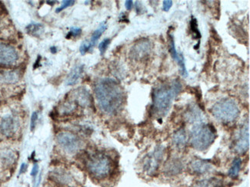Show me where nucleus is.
I'll use <instances>...</instances> for the list:
<instances>
[{
    "label": "nucleus",
    "instance_id": "1",
    "mask_svg": "<svg viewBox=\"0 0 250 187\" xmlns=\"http://www.w3.org/2000/svg\"><path fill=\"white\" fill-rule=\"evenodd\" d=\"M94 93L99 108L107 115H115L124 107V91L119 83L113 78L105 77L96 81Z\"/></svg>",
    "mask_w": 250,
    "mask_h": 187
},
{
    "label": "nucleus",
    "instance_id": "2",
    "mask_svg": "<svg viewBox=\"0 0 250 187\" xmlns=\"http://www.w3.org/2000/svg\"><path fill=\"white\" fill-rule=\"evenodd\" d=\"M182 89L181 83L178 80H174L169 84H163L155 88L152 95V109L156 115L160 117L167 115Z\"/></svg>",
    "mask_w": 250,
    "mask_h": 187
},
{
    "label": "nucleus",
    "instance_id": "3",
    "mask_svg": "<svg viewBox=\"0 0 250 187\" xmlns=\"http://www.w3.org/2000/svg\"><path fill=\"white\" fill-rule=\"evenodd\" d=\"M85 166L89 174L98 180L108 178L113 173L114 169L113 160L109 156L102 152L89 156Z\"/></svg>",
    "mask_w": 250,
    "mask_h": 187
},
{
    "label": "nucleus",
    "instance_id": "4",
    "mask_svg": "<svg viewBox=\"0 0 250 187\" xmlns=\"http://www.w3.org/2000/svg\"><path fill=\"white\" fill-rule=\"evenodd\" d=\"M216 128L205 123L194 125L191 131V144L194 149L205 151L216 140Z\"/></svg>",
    "mask_w": 250,
    "mask_h": 187
},
{
    "label": "nucleus",
    "instance_id": "5",
    "mask_svg": "<svg viewBox=\"0 0 250 187\" xmlns=\"http://www.w3.org/2000/svg\"><path fill=\"white\" fill-rule=\"evenodd\" d=\"M212 114L218 121L231 123L239 117L240 110L237 103L230 98H224L216 102L211 109Z\"/></svg>",
    "mask_w": 250,
    "mask_h": 187
},
{
    "label": "nucleus",
    "instance_id": "6",
    "mask_svg": "<svg viewBox=\"0 0 250 187\" xmlns=\"http://www.w3.org/2000/svg\"><path fill=\"white\" fill-rule=\"evenodd\" d=\"M57 140L60 148L68 154L78 153L83 147V140L72 132H60L57 134Z\"/></svg>",
    "mask_w": 250,
    "mask_h": 187
},
{
    "label": "nucleus",
    "instance_id": "7",
    "mask_svg": "<svg viewBox=\"0 0 250 187\" xmlns=\"http://www.w3.org/2000/svg\"><path fill=\"white\" fill-rule=\"evenodd\" d=\"M20 118L15 112H8L0 117V133L6 138H13L20 129Z\"/></svg>",
    "mask_w": 250,
    "mask_h": 187
},
{
    "label": "nucleus",
    "instance_id": "8",
    "mask_svg": "<svg viewBox=\"0 0 250 187\" xmlns=\"http://www.w3.org/2000/svg\"><path fill=\"white\" fill-rule=\"evenodd\" d=\"M164 156V148L161 145L156 147L152 152L147 155L144 160V170L149 176L156 174L160 168Z\"/></svg>",
    "mask_w": 250,
    "mask_h": 187
},
{
    "label": "nucleus",
    "instance_id": "9",
    "mask_svg": "<svg viewBox=\"0 0 250 187\" xmlns=\"http://www.w3.org/2000/svg\"><path fill=\"white\" fill-rule=\"evenodd\" d=\"M20 56L14 47L3 42H0V65L12 66L17 63Z\"/></svg>",
    "mask_w": 250,
    "mask_h": 187
},
{
    "label": "nucleus",
    "instance_id": "10",
    "mask_svg": "<svg viewBox=\"0 0 250 187\" xmlns=\"http://www.w3.org/2000/svg\"><path fill=\"white\" fill-rule=\"evenodd\" d=\"M151 49H152V45L149 40H140L132 47L129 56L134 61H142L149 56Z\"/></svg>",
    "mask_w": 250,
    "mask_h": 187
},
{
    "label": "nucleus",
    "instance_id": "11",
    "mask_svg": "<svg viewBox=\"0 0 250 187\" xmlns=\"http://www.w3.org/2000/svg\"><path fill=\"white\" fill-rule=\"evenodd\" d=\"M250 148V127L245 124L239 130L235 143V150L239 154H243L248 151Z\"/></svg>",
    "mask_w": 250,
    "mask_h": 187
},
{
    "label": "nucleus",
    "instance_id": "12",
    "mask_svg": "<svg viewBox=\"0 0 250 187\" xmlns=\"http://www.w3.org/2000/svg\"><path fill=\"white\" fill-rule=\"evenodd\" d=\"M51 177L55 182H57L61 185H70L74 183L73 176L70 172L63 168H57L53 169L50 173Z\"/></svg>",
    "mask_w": 250,
    "mask_h": 187
},
{
    "label": "nucleus",
    "instance_id": "13",
    "mask_svg": "<svg viewBox=\"0 0 250 187\" xmlns=\"http://www.w3.org/2000/svg\"><path fill=\"white\" fill-rule=\"evenodd\" d=\"M189 168L192 173L196 174H204L212 170L213 167L212 163L209 162V160L196 159L190 163Z\"/></svg>",
    "mask_w": 250,
    "mask_h": 187
},
{
    "label": "nucleus",
    "instance_id": "14",
    "mask_svg": "<svg viewBox=\"0 0 250 187\" xmlns=\"http://www.w3.org/2000/svg\"><path fill=\"white\" fill-rule=\"evenodd\" d=\"M186 116H187V121L192 123L194 125L204 123V119H205L204 113L199 109L198 107L192 106L188 108Z\"/></svg>",
    "mask_w": 250,
    "mask_h": 187
},
{
    "label": "nucleus",
    "instance_id": "15",
    "mask_svg": "<svg viewBox=\"0 0 250 187\" xmlns=\"http://www.w3.org/2000/svg\"><path fill=\"white\" fill-rule=\"evenodd\" d=\"M17 154L12 150H3L0 152V164L3 168H10L17 160Z\"/></svg>",
    "mask_w": 250,
    "mask_h": 187
},
{
    "label": "nucleus",
    "instance_id": "16",
    "mask_svg": "<svg viewBox=\"0 0 250 187\" xmlns=\"http://www.w3.org/2000/svg\"><path fill=\"white\" fill-rule=\"evenodd\" d=\"M20 78V72L17 71H0V83L2 84H15Z\"/></svg>",
    "mask_w": 250,
    "mask_h": 187
},
{
    "label": "nucleus",
    "instance_id": "17",
    "mask_svg": "<svg viewBox=\"0 0 250 187\" xmlns=\"http://www.w3.org/2000/svg\"><path fill=\"white\" fill-rule=\"evenodd\" d=\"M188 141V137H187V131L184 128H180L177 131L175 132L172 136V142L175 146L178 148H183L187 145Z\"/></svg>",
    "mask_w": 250,
    "mask_h": 187
},
{
    "label": "nucleus",
    "instance_id": "18",
    "mask_svg": "<svg viewBox=\"0 0 250 187\" xmlns=\"http://www.w3.org/2000/svg\"><path fill=\"white\" fill-rule=\"evenodd\" d=\"M84 65H80L75 67L73 70L71 71L69 75H68L67 79H66V85L72 86V85H76L78 82L82 75L83 73Z\"/></svg>",
    "mask_w": 250,
    "mask_h": 187
},
{
    "label": "nucleus",
    "instance_id": "19",
    "mask_svg": "<svg viewBox=\"0 0 250 187\" xmlns=\"http://www.w3.org/2000/svg\"><path fill=\"white\" fill-rule=\"evenodd\" d=\"M106 23H105V22H103V23L100 24L98 29L94 31V33H93V34H92V36H91L90 39H89V41H88L89 45H90L91 49H93V48H94L99 38L101 37L102 35L106 30Z\"/></svg>",
    "mask_w": 250,
    "mask_h": 187
},
{
    "label": "nucleus",
    "instance_id": "20",
    "mask_svg": "<svg viewBox=\"0 0 250 187\" xmlns=\"http://www.w3.org/2000/svg\"><path fill=\"white\" fill-rule=\"evenodd\" d=\"M223 184L219 179L211 178L207 180H200L196 182L192 187H222Z\"/></svg>",
    "mask_w": 250,
    "mask_h": 187
},
{
    "label": "nucleus",
    "instance_id": "21",
    "mask_svg": "<svg viewBox=\"0 0 250 187\" xmlns=\"http://www.w3.org/2000/svg\"><path fill=\"white\" fill-rule=\"evenodd\" d=\"M183 169V165L179 160H172L166 168L167 173L169 175H176L180 173Z\"/></svg>",
    "mask_w": 250,
    "mask_h": 187
},
{
    "label": "nucleus",
    "instance_id": "22",
    "mask_svg": "<svg viewBox=\"0 0 250 187\" xmlns=\"http://www.w3.org/2000/svg\"><path fill=\"white\" fill-rule=\"evenodd\" d=\"M26 32H27L28 34L38 37L43 33V25L40 23L29 24L26 27Z\"/></svg>",
    "mask_w": 250,
    "mask_h": 187
},
{
    "label": "nucleus",
    "instance_id": "23",
    "mask_svg": "<svg viewBox=\"0 0 250 187\" xmlns=\"http://www.w3.org/2000/svg\"><path fill=\"white\" fill-rule=\"evenodd\" d=\"M242 160L239 157L235 159L232 161V165H231L230 169L229 170V176L231 178H236L239 175L240 169H241Z\"/></svg>",
    "mask_w": 250,
    "mask_h": 187
},
{
    "label": "nucleus",
    "instance_id": "24",
    "mask_svg": "<svg viewBox=\"0 0 250 187\" xmlns=\"http://www.w3.org/2000/svg\"><path fill=\"white\" fill-rule=\"evenodd\" d=\"M168 38H169V50L170 53L172 58L177 62L180 59V55L178 54L177 50L176 49V45H175L174 38L173 36L168 32Z\"/></svg>",
    "mask_w": 250,
    "mask_h": 187
},
{
    "label": "nucleus",
    "instance_id": "25",
    "mask_svg": "<svg viewBox=\"0 0 250 187\" xmlns=\"http://www.w3.org/2000/svg\"><path fill=\"white\" fill-rule=\"evenodd\" d=\"M190 29L192 33V38L193 39H200L201 33L198 29L197 19L196 18H192L190 21Z\"/></svg>",
    "mask_w": 250,
    "mask_h": 187
},
{
    "label": "nucleus",
    "instance_id": "26",
    "mask_svg": "<svg viewBox=\"0 0 250 187\" xmlns=\"http://www.w3.org/2000/svg\"><path fill=\"white\" fill-rule=\"evenodd\" d=\"M178 65L180 68V74L183 77H187L188 76V72L186 67L185 60L183 57V54L180 55V59L177 61Z\"/></svg>",
    "mask_w": 250,
    "mask_h": 187
},
{
    "label": "nucleus",
    "instance_id": "27",
    "mask_svg": "<svg viewBox=\"0 0 250 187\" xmlns=\"http://www.w3.org/2000/svg\"><path fill=\"white\" fill-rule=\"evenodd\" d=\"M82 33V29L78 27H72L70 29L68 34L65 36L67 39H70L72 38H76L77 36H80Z\"/></svg>",
    "mask_w": 250,
    "mask_h": 187
},
{
    "label": "nucleus",
    "instance_id": "28",
    "mask_svg": "<svg viewBox=\"0 0 250 187\" xmlns=\"http://www.w3.org/2000/svg\"><path fill=\"white\" fill-rule=\"evenodd\" d=\"M110 38H105V39L103 40V41L100 42V45H99V50H100L102 56L105 53V51L107 50V49H108V47L110 45Z\"/></svg>",
    "mask_w": 250,
    "mask_h": 187
},
{
    "label": "nucleus",
    "instance_id": "29",
    "mask_svg": "<svg viewBox=\"0 0 250 187\" xmlns=\"http://www.w3.org/2000/svg\"><path fill=\"white\" fill-rule=\"evenodd\" d=\"M90 51H92V49H91L90 45H89L88 41H83V42L81 44V45H80V52L82 56H84V55L89 53Z\"/></svg>",
    "mask_w": 250,
    "mask_h": 187
},
{
    "label": "nucleus",
    "instance_id": "30",
    "mask_svg": "<svg viewBox=\"0 0 250 187\" xmlns=\"http://www.w3.org/2000/svg\"><path fill=\"white\" fill-rule=\"evenodd\" d=\"M74 3V0H64V1H62V6H60V7L57 8L56 12H57V13H60V12H62V10L66 9V8L73 6Z\"/></svg>",
    "mask_w": 250,
    "mask_h": 187
},
{
    "label": "nucleus",
    "instance_id": "31",
    "mask_svg": "<svg viewBox=\"0 0 250 187\" xmlns=\"http://www.w3.org/2000/svg\"><path fill=\"white\" fill-rule=\"evenodd\" d=\"M37 121H38V113H37V112H33L31 116V122H30V129H31L32 131L37 126Z\"/></svg>",
    "mask_w": 250,
    "mask_h": 187
},
{
    "label": "nucleus",
    "instance_id": "32",
    "mask_svg": "<svg viewBox=\"0 0 250 187\" xmlns=\"http://www.w3.org/2000/svg\"><path fill=\"white\" fill-rule=\"evenodd\" d=\"M173 2L171 0H164L163 2V11L168 12L172 8Z\"/></svg>",
    "mask_w": 250,
    "mask_h": 187
},
{
    "label": "nucleus",
    "instance_id": "33",
    "mask_svg": "<svg viewBox=\"0 0 250 187\" xmlns=\"http://www.w3.org/2000/svg\"><path fill=\"white\" fill-rule=\"evenodd\" d=\"M39 172V166L37 164H35L33 166V169H32L31 175L33 177H36L38 174Z\"/></svg>",
    "mask_w": 250,
    "mask_h": 187
},
{
    "label": "nucleus",
    "instance_id": "34",
    "mask_svg": "<svg viewBox=\"0 0 250 187\" xmlns=\"http://www.w3.org/2000/svg\"><path fill=\"white\" fill-rule=\"evenodd\" d=\"M125 6L127 10H131L132 6H133V1H132V0H127V1H125Z\"/></svg>",
    "mask_w": 250,
    "mask_h": 187
},
{
    "label": "nucleus",
    "instance_id": "35",
    "mask_svg": "<svg viewBox=\"0 0 250 187\" xmlns=\"http://www.w3.org/2000/svg\"><path fill=\"white\" fill-rule=\"evenodd\" d=\"M40 61H41V57H40V56H38L37 61L35 62L34 67H33L34 69H37V68H39V67L40 66Z\"/></svg>",
    "mask_w": 250,
    "mask_h": 187
},
{
    "label": "nucleus",
    "instance_id": "36",
    "mask_svg": "<svg viewBox=\"0 0 250 187\" xmlns=\"http://www.w3.org/2000/svg\"><path fill=\"white\" fill-rule=\"evenodd\" d=\"M120 22H129V20L127 19L126 18H125V16L124 13H122V15H120Z\"/></svg>",
    "mask_w": 250,
    "mask_h": 187
},
{
    "label": "nucleus",
    "instance_id": "37",
    "mask_svg": "<svg viewBox=\"0 0 250 187\" xmlns=\"http://www.w3.org/2000/svg\"><path fill=\"white\" fill-rule=\"evenodd\" d=\"M26 168H27V165L25 164H22V166H21V168H20V173H24L26 170Z\"/></svg>",
    "mask_w": 250,
    "mask_h": 187
},
{
    "label": "nucleus",
    "instance_id": "38",
    "mask_svg": "<svg viewBox=\"0 0 250 187\" xmlns=\"http://www.w3.org/2000/svg\"><path fill=\"white\" fill-rule=\"evenodd\" d=\"M51 53H57V47L53 46L50 48Z\"/></svg>",
    "mask_w": 250,
    "mask_h": 187
},
{
    "label": "nucleus",
    "instance_id": "39",
    "mask_svg": "<svg viewBox=\"0 0 250 187\" xmlns=\"http://www.w3.org/2000/svg\"><path fill=\"white\" fill-rule=\"evenodd\" d=\"M46 3L50 4V5H53V4L55 3V2H52V1H47V2H46Z\"/></svg>",
    "mask_w": 250,
    "mask_h": 187
}]
</instances>
